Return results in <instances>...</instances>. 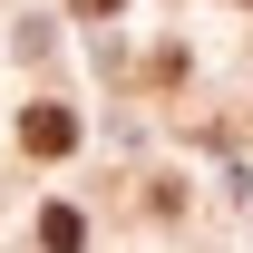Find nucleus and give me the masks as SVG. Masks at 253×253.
<instances>
[{"label":"nucleus","mask_w":253,"mask_h":253,"mask_svg":"<svg viewBox=\"0 0 253 253\" xmlns=\"http://www.w3.org/2000/svg\"><path fill=\"white\" fill-rule=\"evenodd\" d=\"M39 244H49V253H78V244H88L78 205H49V214H39Z\"/></svg>","instance_id":"2"},{"label":"nucleus","mask_w":253,"mask_h":253,"mask_svg":"<svg viewBox=\"0 0 253 253\" xmlns=\"http://www.w3.org/2000/svg\"><path fill=\"white\" fill-rule=\"evenodd\" d=\"M20 146H30V156H68V146H78V117H68V107H30V117H20Z\"/></svg>","instance_id":"1"},{"label":"nucleus","mask_w":253,"mask_h":253,"mask_svg":"<svg viewBox=\"0 0 253 253\" xmlns=\"http://www.w3.org/2000/svg\"><path fill=\"white\" fill-rule=\"evenodd\" d=\"M68 10H78V20H117L126 0H68Z\"/></svg>","instance_id":"3"}]
</instances>
